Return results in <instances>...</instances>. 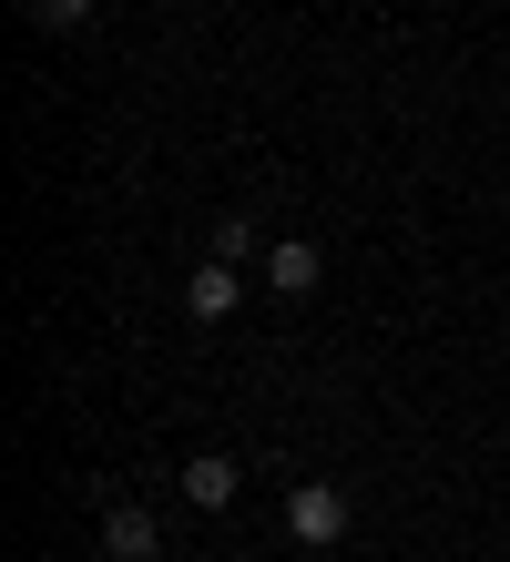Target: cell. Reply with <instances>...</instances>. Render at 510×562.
Returning <instances> with one entry per match:
<instances>
[{
  "instance_id": "6",
  "label": "cell",
  "mask_w": 510,
  "mask_h": 562,
  "mask_svg": "<svg viewBox=\"0 0 510 562\" xmlns=\"http://www.w3.org/2000/svg\"><path fill=\"white\" fill-rule=\"evenodd\" d=\"M215 256H235V267H246V256H265V236H256V215H225V225H215Z\"/></svg>"
},
{
  "instance_id": "5",
  "label": "cell",
  "mask_w": 510,
  "mask_h": 562,
  "mask_svg": "<svg viewBox=\"0 0 510 562\" xmlns=\"http://www.w3.org/2000/svg\"><path fill=\"white\" fill-rule=\"evenodd\" d=\"M317 277H327V256L306 246V236H286V246H265V286H276V296H306Z\"/></svg>"
},
{
  "instance_id": "2",
  "label": "cell",
  "mask_w": 510,
  "mask_h": 562,
  "mask_svg": "<svg viewBox=\"0 0 510 562\" xmlns=\"http://www.w3.org/2000/svg\"><path fill=\"white\" fill-rule=\"evenodd\" d=\"M235 307H246V267H235V256H204V267L184 277V317L194 327H225Z\"/></svg>"
},
{
  "instance_id": "7",
  "label": "cell",
  "mask_w": 510,
  "mask_h": 562,
  "mask_svg": "<svg viewBox=\"0 0 510 562\" xmlns=\"http://www.w3.org/2000/svg\"><path fill=\"white\" fill-rule=\"evenodd\" d=\"M102 11V0H31V21H42V31H82Z\"/></svg>"
},
{
  "instance_id": "1",
  "label": "cell",
  "mask_w": 510,
  "mask_h": 562,
  "mask_svg": "<svg viewBox=\"0 0 510 562\" xmlns=\"http://www.w3.org/2000/svg\"><path fill=\"white\" fill-rule=\"evenodd\" d=\"M348 521H358V502L337 481H296L286 491V532L306 542V552H327V542H348Z\"/></svg>"
},
{
  "instance_id": "4",
  "label": "cell",
  "mask_w": 510,
  "mask_h": 562,
  "mask_svg": "<svg viewBox=\"0 0 510 562\" xmlns=\"http://www.w3.org/2000/svg\"><path fill=\"white\" fill-rule=\"evenodd\" d=\"M102 552H113V562H163V521L144 502H113V512H102Z\"/></svg>"
},
{
  "instance_id": "3",
  "label": "cell",
  "mask_w": 510,
  "mask_h": 562,
  "mask_svg": "<svg viewBox=\"0 0 510 562\" xmlns=\"http://www.w3.org/2000/svg\"><path fill=\"white\" fill-rule=\"evenodd\" d=\"M174 491H184L194 512H235V491H246V471H235L225 450H194L184 471H174Z\"/></svg>"
}]
</instances>
